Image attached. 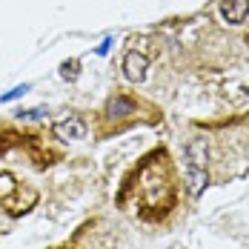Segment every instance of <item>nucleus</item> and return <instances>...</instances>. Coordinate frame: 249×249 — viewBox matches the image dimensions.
Returning a JSON list of instances; mask_svg holds the SVG:
<instances>
[{
    "instance_id": "nucleus-1",
    "label": "nucleus",
    "mask_w": 249,
    "mask_h": 249,
    "mask_svg": "<svg viewBox=\"0 0 249 249\" xmlns=\"http://www.w3.org/2000/svg\"><path fill=\"white\" fill-rule=\"evenodd\" d=\"M206 160H209V146L206 138H192L186 143V189L192 198H198L209 183V172H206Z\"/></svg>"
},
{
    "instance_id": "nucleus-2",
    "label": "nucleus",
    "mask_w": 249,
    "mask_h": 249,
    "mask_svg": "<svg viewBox=\"0 0 249 249\" xmlns=\"http://www.w3.org/2000/svg\"><path fill=\"white\" fill-rule=\"evenodd\" d=\"M146 72H149V57L143 52H126L124 57V77L129 83H143L146 80Z\"/></svg>"
},
{
    "instance_id": "nucleus-3",
    "label": "nucleus",
    "mask_w": 249,
    "mask_h": 249,
    "mask_svg": "<svg viewBox=\"0 0 249 249\" xmlns=\"http://www.w3.org/2000/svg\"><path fill=\"white\" fill-rule=\"evenodd\" d=\"M52 135L57 141H80V138H86V124L80 118H66L52 126Z\"/></svg>"
},
{
    "instance_id": "nucleus-4",
    "label": "nucleus",
    "mask_w": 249,
    "mask_h": 249,
    "mask_svg": "<svg viewBox=\"0 0 249 249\" xmlns=\"http://www.w3.org/2000/svg\"><path fill=\"white\" fill-rule=\"evenodd\" d=\"M221 15L229 26H241L249 18V0H224Z\"/></svg>"
},
{
    "instance_id": "nucleus-5",
    "label": "nucleus",
    "mask_w": 249,
    "mask_h": 249,
    "mask_svg": "<svg viewBox=\"0 0 249 249\" xmlns=\"http://www.w3.org/2000/svg\"><path fill=\"white\" fill-rule=\"evenodd\" d=\"M129 115H135V100L132 98L115 95L106 103V118H129Z\"/></svg>"
},
{
    "instance_id": "nucleus-6",
    "label": "nucleus",
    "mask_w": 249,
    "mask_h": 249,
    "mask_svg": "<svg viewBox=\"0 0 249 249\" xmlns=\"http://www.w3.org/2000/svg\"><path fill=\"white\" fill-rule=\"evenodd\" d=\"M60 77H66V80H75V77H77V60H66V63L60 66Z\"/></svg>"
},
{
    "instance_id": "nucleus-7",
    "label": "nucleus",
    "mask_w": 249,
    "mask_h": 249,
    "mask_svg": "<svg viewBox=\"0 0 249 249\" xmlns=\"http://www.w3.org/2000/svg\"><path fill=\"white\" fill-rule=\"evenodd\" d=\"M26 92H29V83H23V86H15L12 92H6V95H0V103H9V100L20 98V95H26Z\"/></svg>"
},
{
    "instance_id": "nucleus-8",
    "label": "nucleus",
    "mask_w": 249,
    "mask_h": 249,
    "mask_svg": "<svg viewBox=\"0 0 249 249\" xmlns=\"http://www.w3.org/2000/svg\"><path fill=\"white\" fill-rule=\"evenodd\" d=\"M12 189H15V178L3 172V175H0V198H3V195H9Z\"/></svg>"
},
{
    "instance_id": "nucleus-9",
    "label": "nucleus",
    "mask_w": 249,
    "mask_h": 249,
    "mask_svg": "<svg viewBox=\"0 0 249 249\" xmlns=\"http://www.w3.org/2000/svg\"><path fill=\"white\" fill-rule=\"evenodd\" d=\"M43 115V109H29V112H20V118H26V121H37Z\"/></svg>"
}]
</instances>
